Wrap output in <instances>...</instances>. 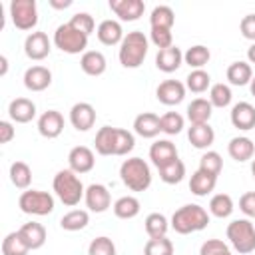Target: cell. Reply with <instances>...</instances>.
I'll use <instances>...</instances> for the list:
<instances>
[{
    "instance_id": "obj_57",
    "label": "cell",
    "mask_w": 255,
    "mask_h": 255,
    "mask_svg": "<svg viewBox=\"0 0 255 255\" xmlns=\"http://www.w3.org/2000/svg\"><path fill=\"white\" fill-rule=\"evenodd\" d=\"M251 173H253V177H255V157H253V161H251Z\"/></svg>"
},
{
    "instance_id": "obj_32",
    "label": "cell",
    "mask_w": 255,
    "mask_h": 255,
    "mask_svg": "<svg viewBox=\"0 0 255 255\" xmlns=\"http://www.w3.org/2000/svg\"><path fill=\"white\" fill-rule=\"evenodd\" d=\"M90 223V213L86 209H72L60 219V227L64 231H82Z\"/></svg>"
},
{
    "instance_id": "obj_2",
    "label": "cell",
    "mask_w": 255,
    "mask_h": 255,
    "mask_svg": "<svg viewBox=\"0 0 255 255\" xmlns=\"http://www.w3.org/2000/svg\"><path fill=\"white\" fill-rule=\"evenodd\" d=\"M147 50H149V40L143 32L139 30H133V32H128L120 44V50H118V58H120V64L124 68H139L147 56Z\"/></svg>"
},
{
    "instance_id": "obj_56",
    "label": "cell",
    "mask_w": 255,
    "mask_h": 255,
    "mask_svg": "<svg viewBox=\"0 0 255 255\" xmlns=\"http://www.w3.org/2000/svg\"><path fill=\"white\" fill-rule=\"evenodd\" d=\"M249 90H251V96L255 98V76H253V80L249 82Z\"/></svg>"
},
{
    "instance_id": "obj_5",
    "label": "cell",
    "mask_w": 255,
    "mask_h": 255,
    "mask_svg": "<svg viewBox=\"0 0 255 255\" xmlns=\"http://www.w3.org/2000/svg\"><path fill=\"white\" fill-rule=\"evenodd\" d=\"M227 239L231 243V247L239 253V255H249L255 251V225L243 217V219H233L227 225Z\"/></svg>"
},
{
    "instance_id": "obj_18",
    "label": "cell",
    "mask_w": 255,
    "mask_h": 255,
    "mask_svg": "<svg viewBox=\"0 0 255 255\" xmlns=\"http://www.w3.org/2000/svg\"><path fill=\"white\" fill-rule=\"evenodd\" d=\"M231 124L233 128L241 129V131H249V129H255V108L249 104V102H237L233 108H231Z\"/></svg>"
},
{
    "instance_id": "obj_35",
    "label": "cell",
    "mask_w": 255,
    "mask_h": 255,
    "mask_svg": "<svg viewBox=\"0 0 255 255\" xmlns=\"http://www.w3.org/2000/svg\"><path fill=\"white\" fill-rule=\"evenodd\" d=\"M175 24V14L169 6L165 4H159L151 10L149 14V26L151 28H165V30H171Z\"/></svg>"
},
{
    "instance_id": "obj_51",
    "label": "cell",
    "mask_w": 255,
    "mask_h": 255,
    "mask_svg": "<svg viewBox=\"0 0 255 255\" xmlns=\"http://www.w3.org/2000/svg\"><path fill=\"white\" fill-rule=\"evenodd\" d=\"M239 209L247 217H255V191H247L239 197Z\"/></svg>"
},
{
    "instance_id": "obj_43",
    "label": "cell",
    "mask_w": 255,
    "mask_h": 255,
    "mask_svg": "<svg viewBox=\"0 0 255 255\" xmlns=\"http://www.w3.org/2000/svg\"><path fill=\"white\" fill-rule=\"evenodd\" d=\"M143 255H173V243L165 237H149L143 245Z\"/></svg>"
},
{
    "instance_id": "obj_24",
    "label": "cell",
    "mask_w": 255,
    "mask_h": 255,
    "mask_svg": "<svg viewBox=\"0 0 255 255\" xmlns=\"http://www.w3.org/2000/svg\"><path fill=\"white\" fill-rule=\"evenodd\" d=\"M181 64H183V52L177 46H171V48H165V50H157V56H155V68L157 70H161L165 74H171Z\"/></svg>"
},
{
    "instance_id": "obj_25",
    "label": "cell",
    "mask_w": 255,
    "mask_h": 255,
    "mask_svg": "<svg viewBox=\"0 0 255 255\" xmlns=\"http://www.w3.org/2000/svg\"><path fill=\"white\" fill-rule=\"evenodd\" d=\"M80 68L84 74L88 76H102L108 68V62H106V56L100 52V50H86L80 58Z\"/></svg>"
},
{
    "instance_id": "obj_20",
    "label": "cell",
    "mask_w": 255,
    "mask_h": 255,
    "mask_svg": "<svg viewBox=\"0 0 255 255\" xmlns=\"http://www.w3.org/2000/svg\"><path fill=\"white\" fill-rule=\"evenodd\" d=\"M8 116L14 124H28L36 118V104L28 98H14L8 106Z\"/></svg>"
},
{
    "instance_id": "obj_7",
    "label": "cell",
    "mask_w": 255,
    "mask_h": 255,
    "mask_svg": "<svg viewBox=\"0 0 255 255\" xmlns=\"http://www.w3.org/2000/svg\"><path fill=\"white\" fill-rule=\"evenodd\" d=\"M18 207L28 215H50L54 211V197L48 191L26 189L18 197Z\"/></svg>"
},
{
    "instance_id": "obj_9",
    "label": "cell",
    "mask_w": 255,
    "mask_h": 255,
    "mask_svg": "<svg viewBox=\"0 0 255 255\" xmlns=\"http://www.w3.org/2000/svg\"><path fill=\"white\" fill-rule=\"evenodd\" d=\"M50 50H52V42H50L46 32H38V30L30 32L24 40V54L34 62H40V60L48 58Z\"/></svg>"
},
{
    "instance_id": "obj_15",
    "label": "cell",
    "mask_w": 255,
    "mask_h": 255,
    "mask_svg": "<svg viewBox=\"0 0 255 255\" xmlns=\"http://www.w3.org/2000/svg\"><path fill=\"white\" fill-rule=\"evenodd\" d=\"M52 84V72L46 66H30L24 72V86L30 92H44L46 88H50Z\"/></svg>"
},
{
    "instance_id": "obj_40",
    "label": "cell",
    "mask_w": 255,
    "mask_h": 255,
    "mask_svg": "<svg viewBox=\"0 0 255 255\" xmlns=\"http://www.w3.org/2000/svg\"><path fill=\"white\" fill-rule=\"evenodd\" d=\"M28 251L30 249L18 231H12L2 239V255H28Z\"/></svg>"
},
{
    "instance_id": "obj_28",
    "label": "cell",
    "mask_w": 255,
    "mask_h": 255,
    "mask_svg": "<svg viewBox=\"0 0 255 255\" xmlns=\"http://www.w3.org/2000/svg\"><path fill=\"white\" fill-rule=\"evenodd\" d=\"M215 185H217V177H215V175H211V173H207V171H201V169H197V171L191 173L189 189H191L193 195L205 197V195H209V193L215 189Z\"/></svg>"
},
{
    "instance_id": "obj_12",
    "label": "cell",
    "mask_w": 255,
    "mask_h": 255,
    "mask_svg": "<svg viewBox=\"0 0 255 255\" xmlns=\"http://www.w3.org/2000/svg\"><path fill=\"white\" fill-rule=\"evenodd\" d=\"M185 84H181L179 80H163L157 88H155V98L163 104V106H177L183 102L185 98Z\"/></svg>"
},
{
    "instance_id": "obj_11",
    "label": "cell",
    "mask_w": 255,
    "mask_h": 255,
    "mask_svg": "<svg viewBox=\"0 0 255 255\" xmlns=\"http://www.w3.org/2000/svg\"><path fill=\"white\" fill-rule=\"evenodd\" d=\"M68 165L74 173L82 175V173H88L94 169L96 165V155L94 151L88 147V145H76L70 149L68 153Z\"/></svg>"
},
{
    "instance_id": "obj_1",
    "label": "cell",
    "mask_w": 255,
    "mask_h": 255,
    "mask_svg": "<svg viewBox=\"0 0 255 255\" xmlns=\"http://www.w3.org/2000/svg\"><path fill=\"white\" fill-rule=\"evenodd\" d=\"M171 229L179 235H189L195 231H201L209 225V213L205 207L197 205V203H185L179 209L173 211L171 221H169Z\"/></svg>"
},
{
    "instance_id": "obj_42",
    "label": "cell",
    "mask_w": 255,
    "mask_h": 255,
    "mask_svg": "<svg viewBox=\"0 0 255 255\" xmlns=\"http://www.w3.org/2000/svg\"><path fill=\"white\" fill-rule=\"evenodd\" d=\"M159 126H161L163 133L177 135L185 126V120H183V116L179 112H165L163 116H159Z\"/></svg>"
},
{
    "instance_id": "obj_37",
    "label": "cell",
    "mask_w": 255,
    "mask_h": 255,
    "mask_svg": "<svg viewBox=\"0 0 255 255\" xmlns=\"http://www.w3.org/2000/svg\"><path fill=\"white\" fill-rule=\"evenodd\" d=\"M10 181L18 189H28L32 181V169L26 161H14L10 165Z\"/></svg>"
},
{
    "instance_id": "obj_17",
    "label": "cell",
    "mask_w": 255,
    "mask_h": 255,
    "mask_svg": "<svg viewBox=\"0 0 255 255\" xmlns=\"http://www.w3.org/2000/svg\"><path fill=\"white\" fill-rule=\"evenodd\" d=\"M149 159H151V163L157 169H161L163 165L171 163L173 159H177V147H175V143L169 141V139H157V141H153L151 147H149Z\"/></svg>"
},
{
    "instance_id": "obj_22",
    "label": "cell",
    "mask_w": 255,
    "mask_h": 255,
    "mask_svg": "<svg viewBox=\"0 0 255 255\" xmlns=\"http://www.w3.org/2000/svg\"><path fill=\"white\" fill-rule=\"evenodd\" d=\"M133 131H135L139 137H145V139L155 137V135L161 131L159 116L153 114V112H143V114L135 116V120H133Z\"/></svg>"
},
{
    "instance_id": "obj_41",
    "label": "cell",
    "mask_w": 255,
    "mask_h": 255,
    "mask_svg": "<svg viewBox=\"0 0 255 255\" xmlns=\"http://www.w3.org/2000/svg\"><path fill=\"white\" fill-rule=\"evenodd\" d=\"M233 100V94H231V88L223 82L219 84H213L209 88V102L213 108H227Z\"/></svg>"
},
{
    "instance_id": "obj_19",
    "label": "cell",
    "mask_w": 255,
    "mask_h": 255,
    "mask_svg": "<svg viewBox=\"0 0 255 255\" xmlns=\"http://www.w3.org/2000/svg\"><path fill=\"white\" fill-rule=\"evenodd\" d=\"M96 36H98V40H100L104 46H118V44H122V40H124L126 34H124L122 24H120L118 20L108 18V20H102V22L98 24Z\"/></svg>"
},
{
    "instance_id": "obj_23",
    "label": "cell",
    "mask_w": 255,
    "mask_h": 255,
    "mask_svg": "<svg viewBox=\"0 0 255 255\" xmlns=\"http://www.w3.org/2000/svg\"><path fill=\"white\" fill-rule=\"evenodd\" d=\"M18 233H20V237L24 239V243L28 245L30 251L40 249V247L46 243V227H44L42 223H38V221H28V223H24V225L18 229Z\"/></svg>"
},
{
    "instance_id": "obj_34",
    "label": "cell",
    "mask_w": 255,
    "mask_h": 255,
    "mask_svg": "<svg viewBox=\"0 0 255 255\" xmlns=\"http://www.w3.org/2000/svg\"><path fill=\"white\" fill-rule=\"evenodd\" d=\"M169 227L171 225H169L167 217L163 213H157V211L149 213L145 217V221H143V229H145L147 237H165Z\"/></svg>"
},
{
    "instance_id": "obj_55",
    "label": "cell",
    "mask_w": 255,
    "mask_h": 255,
    "mask_svg": "<svg viewBox=\"0 0 255 255\" xmlns=\"http://www.w3.org/2000/svg\"><path fill=\"white\" fill-rule=\"evenodd\" d=\"M0 64H2L0 76H6V72H8V60H6V56H0Z\"/></svg>"
},
{
    "instance_id": "obj_49",
    "label": "cell",
    "mask_w": 255,
    "mask_h": 255,
    "mask_svg": "<svg viewBox=\"0 0 255 255\" xmlns=\"http://www.w3.org/2000/svg\"><path fill=\"white\" fill-rule=\"evenodd\" d=\"M199 255H233L229 245L221 239H207L199 247Z\"/></svg>"
},
{
    "instance_id": "obj_36",
    "label": "cell",
    "mask_w": 255,
    "mask_h": 255,
    "mask_svg": "<svg viewBox=\"0 0 255 255\" xmlns=\"http://www.w3.org/2000/svg\"><path fill=\"white\" fill-rule=\"evenodd\" d=\"M233 199L229 193H215L211 199H209V213L213 217H219V219H225L233 213Z\"/></svg>"
},
{
    "instance_id": "obj_16",
    "label": "cell",
    "mask_w": 255,
    "mask_h": 255,
    "mask_svg": "<svg viewBox=\"0 0 255 255\" xmlns=\"http://www.w3.org/2000/svg\"><path fill=\"white\" fill-rule=\"evenodd\" d=\"M38 131L42 137L54 139L64 131V116L58 110H48L38 118Z\"/></svg>"
},
{
    "instance_id": "obj_38",
    "label": "cell",
    "mask_w": 255,
    "mask_h": 255,
    "mask_svg": "<svg viewBox=\"0 0 255 255\" xmlns=\"http://www.w3.org/2000/svg\"><path fill=\"white\" fill-rule=\"evenodd\" d=\"M185 88L193 94H203L211 88V76L205 70H191L185 78Z\"/></svg>"
},
{
    "instance_id": "obj_54",
    "label": "cell",
    "mask_w": 255,
    "mask_h": 255,
    "mask_svg": "<svg viewBox=\"0 0 255 255\" xmlns=\"http://www.w3.org/2000/svg\"><path fill=\"white\" fill-rule=\"evenodd\" d=\"M247 60H249V64H255V42L247 50Z\"/></svg>"
},
{
    "instance_id": "obj_44",
    "label": "cell",
    "mask_w": 255,
    "mask_h": 255,
    "mask_svg": "<svg viewBox=\"0 0 255 255\" xmlns=\"http://www.w3.org/2000/svg\"><path fill=\"white\" fill-rule=\"evenodd\" d=\"M135 147V137L131 131L124 129V128H116V147H114V155H128L131 149Z\"/></svg>"
},
{
    "instance_id": "obj_45",
    "label": "cell",
    "mask_w": 255,
    "mask_h": 255,
    "mask_svg": "<svg viewBox=\"0 0 255 255\" xmlns=\"http://www.w3.org/2000/svg\"><path fill=\"white\" fill-rule=\"evenodd\" d=\"M197 169H201V171H207V173H211V175H219L221 173V169H223V159H221V155L217 153V151H213V149H209V151H205L203 155H201V159H199V167Z\"/></svg>"
},
{
    "instance_id": "obj_27",
    "label": "cell",
    "mask_w": 255,
    "mask_h": 255,
    "mask_svg": "<svg viewBox=\"0 0 255 255\" xmlns=\"http://www.w3.org/2000/svg\"><path fill=\"white\" fill-rule=\"evenodd\" d=\"M187 139L193 147L197 149H207L213 141H215V131L209 124H197V126H189L187 129Z\"/></svg>"
},
{
    "instance_id": "obj_13",
    "label": "cell",
    "mask_w": 255,
    "mask_h": 255,
    "mask_svg": "<svg viewBox=\"0 0 255 255\" xmlns=\"http://www.w3.org/2000/svg\"><path fill=\"white\" fill-rule=\"evenodd\" d=\"M110 10L122 22H135L145 12L143 0H110Z\"/></svg>"
},
{
    "instance_id": "obj_10",
    "label": "cell",
    "mask_w": 255,
    "mask_h": 255,
    "mask_svg": "<svg viewBox=\"0 0 255 255\" xmlns=\"http://www.w3.org/2000/svg\"><path fill=\"white\" fill-rule=\"evenodd\" d=\"M84 201H86V207L94 213H104L110 209L112 205V195L108 191L106 185L102 183H92L86 187V193H84Z\"/></svg>"
},
{
    "instance_id": "obj_26",
    "label": "cell",
    "mask_w": 255,
    "mask_h": 255,
    "mask_svg": "<svg viewBox=\"0 0 255 255\" xmlns=\"http://www.w3.org/2000/svg\"><path fill=\"white\" fill-rule=\"evenodd\" d=\"M211 114H213V106H211V102L205 100V98H195V100H191L189 106H187V120L191 122V126L209 124Z\"/></svg>"
},
{
    "instance_id": "obj_14",
    "label": "cell",
    "mask_w": 255,
    "mask_h": 255,
    "mask_svg": "<svg viewBox=\"0 0 255 255\" xmlns=\"http://www.w3.org/2000/svg\"><path fill=\"white\" fill-rule=\"evenodd\" d=\"M70 124L78 131H88L96 124V110L88 102H78L70 108Z\"/></svg>"
},
{
    "instance_id": "obj_53",
    "label": "cell",
    "mask_w": 255,
    "mask_h": 255,
    "mask_svg": "<svg viewBox=\"0 0 255 255\" xmlns=\"http://www.w3.org/2000/svg\"><path fill=\"white\" fill-rule=\"evenodd\" d=\"M48 4L56 10H64V8H70L72 6V0H48Z\"/></svg>"
},
{
    "instance_id": "obj_29",
    "label": "cell",
    "mask_w": 255,
    "mask_h": 255,
    "mask_svg": "<svg viewBox=\"0 0 255 255\" xmlns=\"http://www.w3.org/2000/svg\"><path fill=\"white\" fill-rule=\"evenodd\" d=\"M225 76H227V80H229L231 86H247L253 80V70H251V64L249 62L239 60V62L229 64Z\"/></svg>"
},
{
    "instance_id": "obj_39",
    "label": "cell",
    "mask_w": 255,
    "mask_h": 255,
    "mask_svg": "<svg viewBox=\"0 0 255 255\" xmlns=\"http://www.w3.org/2000/svg\"><path fill=\"white\" fill-rule=\"evenodd\" d=\"M159 177H161L163 183H169V185L179 183V181L185 177V163H183L179 157L173 159L171 163H167V165H163V167L159 169Z\"/></svg>"
},
{
    "instance_id": "obj_31",
    "label": "cell",
    "mask_w": 255,
    "mask_h": 255,
    "mask_svg": "<svg viewBox=\"0 0 255 255\" xmlns=\"http://www.w3.org/2000/svg\"><path fill=\"white\" fill-rule=\"evenodd\" d=\"M94 147L100 155H114V147H116V128L112 126H104L98 129L96 137H94Z\"/></svg>"
},
{
    "instance_id": "obj_4",
    "label": "cell",
    "mask_w": 255,
    "mask_h": 255,
    "mask_svg": "<svg viewBox=\"0 0 255 255\" xmlns=\"http://www.w3.org/2000/svg\"><path fill=\"white\" fill-rule=\"evenodd\" d=\"M120 177L129 191H145L151 185V169L141 157H128L120 165Z\"/></svg>"
},
{
    "instance_id": "obj_33",
    "label": "cell",
    "mask_w": 255,
    "mask_h": 255,
    "mask_svg": "<svg viewBox=\"0 0 255 255\" xmlns=\"http://www.w3.org/2000/svg\"><path fill=\"white\" fill-rule=\"evenodd\" d=\"M209 58H211V52L203 44H195V46L187 48L183 54V62L193 70H203V66L209 62Z\"/></svg>"
},
{
    "instance_id": "obj_6",
    "label": "cell",
    "mask_w": 255,
    "mask_h": 255,
    "mask_svg": "<svg viewBox=\"0 0 255 255\" xmlns=\"http://www.w3.org/2000/svg\"><path fill=\"white\" fill-rule=\"evenodd\" d=\"M54 46L58 50H62L64 54H84L88 48V36L78 32L76 28L70 26V22L60 24L54 32Z\"/></svg>"
},
{
    "instance_id": "obj_52",
    "label": "cell",
    "mask_w": 255,
    "mask_h": 255,
    "mask_svg": "<svg viewBox=\"0 0 255 255\" xmlns=\"http://www.w3.org/2000/svg\"><path fill=\"white\" fill-rule=\"evenodd\" d=\"M14 135H16L14 126H12L10 122L2 120V122H0V143H10V141L14 139Z\"/></svg>"
},
{
    "instance_id": "obj_46",
    "label": "cell",
    "mask_w": 255,
    "mask_h": 255,
    "mask_svg": "<svg viewBox=\"0 0 255 255\" xmlns=\"http://www.w3.org/2000/svg\"><path fill=\"white\" fill-rule=\"evenodd\" d=\"M88 255H116V243L110 237L100 235V237H96V239L90 241Z\"/></svg>"
},
{
    "instance_id": "obj_50",
    "label": "cell",
    "mask_w": 255,
    "mask_h": 255,
    "mask_svg": "<svg viewBox=\"0 0 255 255\" xmlns=\"http://www.w3.org/2000/svg\"><path fill=\"white\" fill-rule=\"evenodd\" d=\"M239 32L245 40H251L255 42V14H247L241 18L239 22Z\"/></svg>"
},
{
    "instance_id": "obj_48",
    "label": "cell",
    "mask_w": 255,
    "mask_h": 255,
    "mask_svg": "<svg viewBox=\"0 0 255 255\" xmlns=\"http://www.w3.org/2000/svg\"><path fill=\"white\" fill-rule=\"evenodd\" d=\"M149 40L153 46H157V50H165V48L173 46V34H171V30H165V28H151Z\"/></svg>"
},
{
    "instance_id": "obj_30",
    "label": "cell",
    "mask_w": 255,
    "mask_h": 255,
    "mask_svg": "<svg viewBox=\"0 0 255 255\" xmlns=\"http://www.w3.org/2000/svg\"><path fill=\"white\" fill-rule=\"evenodd\" d=\"M112 209H114V215H116L118 219H133V217L139 213L141 203H139V199L133 197V195H124V197H120V199L114 201Z\"/></svg>"
},
{
    "instance_id": "obj_47",
    "label": "cell",
    "mask_w": 255,
    "mask_h": 255,
    "mask_svg": "<svg viewBox=\"0 0 255 255\" xmlns=\"http://www.w3.org/2000/svg\"><path fill=\"white\" fill-rule=\"evenodd\" d=\"M70 26L76 28L78 32L90 36V34L94 32V28H96V22H94V16H92V14H88V12H78V14H74V16L70 18Z\"/></svg>"
},
{
    "instance_id": "obj_21",
    "label": "cell",
    "mask_w": 255,
    "mask_h": 255,
    "mask_svg": "<svg viewBox=\"0 0 255 255\" xmlns=\"http://www.w3.org/2000/svg\"><path fill=\"white\" fill-rule=\"evenodd\" d=\"M227 153H229L231 159H235L239 163L241 161H249L255 155V143L247 135H235L227 143Z\"/></svg>"
},
{
    "instance_id": "obj_3",
    "label": "cell",
    "mask_w": 255,
    "mask_h": 255,
    "mask_svg": "<svg viewBox=\"0 0 255 255\" xmlns=\"http://www.w3.org/2000/svg\"><path fill=\"white\" fill-rule=\"evenodd\" d=\"M52 189H54L56 197H58L64 205H68V207L78 205L80 199H84V193H86V187H84L82 179H80L78 173H74L70 167H68V169H60V171L54 175Z\"/></svg>"
},
{
    "instance_id": "obj_8",
    "label": "cell",
    "mask_w": 255,
    "mask_h": 255,
    "mask_svg": "<svg viewBox=\"0 0 255 255\" xmlns=\"http://www.w3.org/2000/svg\"><path fill=\"white\" fill-rule=\"evenodd\" d=\"M10 18L18 30H32L38 24V6L36 0H12Z\"/></svg>"
}]
</instances>
